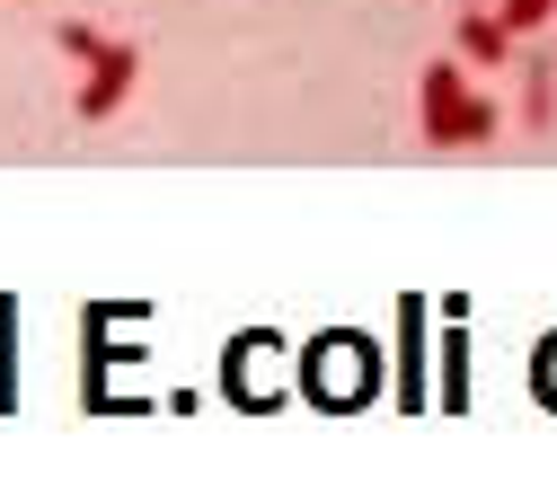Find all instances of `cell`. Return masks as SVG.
Here are the masks:
<instances>
[{
	"instance_id": "1",
	"label": "cell",
	"mask_w": 557,
	"mask_h": 495,
	"mask_svg": "<svg viewBox=\"0 0 557 495\" xmlns=\"http://www.w3.org/2000/svg\"><path fill=\"white\" fill-rule=\"evenodd\" d=\"M416 107H425V141H434V151H486L496 124H505L496 98H478L460 81V62H425V71H416Z\"/></svg>"
},
{
	"instance_id": "2",
	"label": "cell",
	"mask_w": 557,
	"mask_h": 495,
	"mask_svg": "<svg viewBox=\"0 0 557 495\" xmlns=\"http://www.w3.org/2000/svg\"><path fill=\"white\" fill-rule=\"evenodd\" d=\"M133 81H143V53H133V45H115L107 36V53L89 62V81H81V98H72V115L81 124H107L124 98H133Z\"/></svg>"
},
{
	"instance_id": "3",
	"label": "cell",
	"mask_w": 557,
	"mask_h": 495,
	"mask_svg": "<svg viewBox=\"0 0 557 495\" xmlns=\"http://www.w3.org/2000/svg\"><path fill=\"white\" fill-rule=\"evenodd\" d=\"M398 407L416 416V407H425V301H398Z\"/></svg>"
},
{
	"instance_id": "4",
	"label": "cell",
	"mask_w": 557,
	"mask_h": 495,
	"mask_svg": "<svg viewBox=\"0 0 557 495\" xmlns=\"http://www.w3.org/2000/svg\"><path fill=\"white\" fill-rule=\"evenodd\" d=\"M451 45H460V62H478V71H496V62H513V27H505L496 10H460Z\"/></svg>"
},
{
	"instance_id": "5",
	"label": "cell",
	"mask_w": 557,
	"mask_h": 495,
	"mask_svg": "<svg viewBox=\"0 0 557 495\" xmlns=\"http://www.w3.org/2000/svg\"><path fill=\"white\" fill-rule=\"evenodd\" d=\"M548 107H557V62L531 53L522 62V124H548Z\"/></svg>"
},
{
	"instance_id": "6",
	"label": "cell",
	"mask_w": 557,
	"mask_h": 495,
	"mask_svg": "<svg viewBox=\"0 0 557 495\" xmlns=\"http://www.w3.org/2000/svg\"><path fill=\"white\" fill-rule=\"evenodd\" d=\"M53 45H62V62H81V71H89V62L107 53V36H98L89 18H62V27H53Z\"/></svg>"
},
{
	"instance_id": "7",
	"label": "cell",
	"mask_w": 557,
	"mask_h": 495,
	"mask_svg": "<svg viewBox=\"0 0 557 495\" xmlns=\"http://www.w3.org/2000/svg\"><path fill=\"white\" fill-rule=\"evenodd\" d=\"M496 18H505L513 36H540V27L557 18V0H496Z\"/></svg>"
},
{
	"instance_id": "8",
	"label": "cell",
	"mask_w": 557,
	"mask_h": 495,
	"mask_svg": "<svg viewBox=\"0 0 557 495\" xmlns=\"http://www.w3.org/2000/svg\"><path fill=\"white\" fill-rule=\"evenodd\" d=\"M460 10H496V0H460Z\"/></svg>"
}]
</instances>
